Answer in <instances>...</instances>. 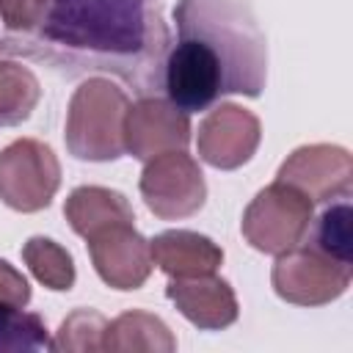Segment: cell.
Wrapping results in <instances>:
<instances>
[{"label": "cell", "instance_id": "cell-3", "mask_svg": "<svg viewBox=\"0 0 353 353\" xmlns=\"http://www.w3.org/2000/svg\"><path fill=\"white\" fill-rule=\"evenodd\" d=\"M130 99L108 77H88L74 88L66 110L63 141L72 157L88 163L119 160L124 149V116Z\"/></svg>", "mask_w": 353, "mask_h": 353}, {"label": "cell", "instance_id": "cell-19", "mask_svg": "<svg viewBox=\"0 0 353 353\" xmlns=\"http://www.w3.org/2000/svg\"><path fill=\"white\" fill-rule=\"evenodd\" d=\"M0 350H52L44 320L22 306L0 303Z\"/></svg>", "mask_w": 353, "mask_h": 353}, {"label": "cell", "instance_id": "cell-11", "mask_svg": "<svg viewBox=\"0 0 353 353\" xmlns=\"http://www.w3.org/2000/svg\"><path fill=\"white\" fill-rule=\"evenodd\" d=\"M97 276L113 290H138L152 273L149 240L132 223H110L85 237Z\"/></svg>", "mask_w": 353, "mask_h": 353}, {"label": "cell", "instance_id": "cell-5", "mask_svg": "<svg viewBox=\"0 0 353 353\" xmlns=\"http://www.w3.org/2000/svg\"><path fill=\"white\" fill-rule=\"evenodd\" d=\"M353 279V265L339 262L309 243L276 256L270 270V284L276 295L295 306H325L345 295Z\"/></svg>", "mask_w": 353, "mask_h": 353}, {"label": "cell", "instance_id": "cell-21", "mask_svg": "<svg viewBox=\"0 0 353 353\" xmlns=\"http://www.w3.org/2000/svg\"><path fill=\"white\" fill-rule=\"evenodd\" d=\"M50 0H0V22L11 33H30L44 19Z\"/></svg>", "mask_w": 353, "mask_h": 353}, {"label": "cell", "instance_id": "cell-10", "mask_svg": "<svg viewBox=\"0 0 353 353\" xmlns=\"http://www.w3.org/2000/svg\"><path fill=\"white\" fill-rule=\"evenodd\" d=\"M190 143V116L171 99L141 97L124 116V149L135 160H152L165 152H185Z\"/></svg>", "mask_w": 353, "mask_h": 353}, {"label": "cell", "instance_id": "cell-2", "mask_svg": "<svg viewBox=\"0 0 353 353\" xmlns=\"http://www.w3.org/2000/svg\"><path fill=\"white\" fill-rule=\"evenodd\" d=\"M174 22L163 91L179 110H207L223 94H262L268 44L248 0H179Z\"/></svg>", "mask_w": 353, "mask_h": 353}, {"label": "cell", "instance_id": "cell-13", "mask_svg": "<svg viewBox=\"0 0 353 353\" xmlns=\"http://www.w3.org/2000/svg\"><path fill=\"white\" fill-rule=\"evenodd\" d=\"M152 262L171 279L215 273L223 262V248L207 234L190 229H168L149 240Z\"/></svg>", "mask_w": 353, "mask_h": 353}, {"label": "cell", "instance_id": "cell-1", "mask_svg": "<svg viewBox=\"0 0 353 353\" xmlns=\"http://www.w3.org/2000/svg\"><path fill=\"white\" fill-rule=\"evenodd\" d=\"M3 50L66 77L105 72L141 97H154L163 91L171 33L160 0H50L39 28L11 33Z\"/></svg>", "mask_w": 353, "mask_h": 353}, {"label": "cell", "instance_id": "cell-15", "mask_svg": "<svg viewBox=\"0 0 353 353\" xmlns=\"http://www.w3.org/2000/svg\"><path fill=\"white\" fill-rule=\"evenodd\" d=\"M105 350L113 353H135V350H154V353H171L176 350V339L171 328L152 312H124L105 328Z\"/></svg>", "mask_w": 353, "mask_h": 353}, {"label": "cell", "instance_id": "cell-18", "mask_svg": "<svg viewBox=\"0 0 353 353\" xmlns=\"http://www.w3.org/2000/svg\"><path fill=\"white\" fill-rule=\"evenodd\" d=\"M350 204L347 199L331 201V207H325L320 212V218L314 221V226H309L306 232V243L314 245L317 251L339 259V262H350L353 265V254H350Z\"/></svg>", "mask_w": 353, "mask_h": 353}, {"label": "cell", "instance_id": "cell-7", "mask_svg": "<svg viewBox=\"0 0 353 353\" xmlns=\"http://www.w3.org/2000/svg\"><path fill=\"white\" fill-rule=\"evenodd\" d=\"M141 199L163 221L196 215L207 201V185L199 163L185 152H165L146 160L138 182Z\"/></svg>", "mask_w": 353, "mask_h": 353}, {"label": "cell", "instance_id": "cell-22", "mask_svg": "<svg viewBox=\"0 0 353 353\" xmlns=\"http://www.w3.org/2000/svg\"><path fill=\"white\" fill-rule=\"evenodd\" d=\"M30 301V284L28 279L6 259H0V303L11 306H28Z\"/></svg>", "mask_w": 353, "mask_h": 353}, {"label": "cell", "instance_id": "cell-4", "mask_svg": "<svg viewBox=\"0 0 353 353\" xmlns=\"http://www.w3.org/2000/svg\"><path fill=\"white\" fill-rule=\"evenodd\" d=\"M314 204L292 185L273 182L262 188L243 212V237L262 254H284L295 248L312 226Z\"/></svg>", "mask_w": 353, "mask_h": 353}, {"label": "cell", "instance_id": "cell-16", "mask_svg": "<svg viewBox=\"0 0 353 353\" xmlns=\"http://www.w3.org/2000/svg\"><path fill=\"white\" fill-rule=\"evenodd\" d=\"M39 99V77L17 61H0V127H17L28 121Z\"/></svg>", "mask_w": 353, "mask_h": 353}, {"label": "cell", "instance_id": "cell-14", "mask_svg": "<svg viewBox=\"0 0 353 353\" xmlns=\"http://www.w3.org/2000/svg\"><path fill=\"white\" fill-rule=\"evenodd\" d=\"M63 215L74 234L91 237L94 232L110 223H132L135 212L124 193L102 188V185H80L69 193L63 204Z\"/></svg>", "mask_w": 353, "mask_h": 353}, {"label": "cell", "instance_id": "cell-23", "mask_svg": "<svg viewBox=\"0 0 353 353\" xmlns=\"http://www.w3.org/2000/svg\"><path fill=\"white\" fill-rule=\"evenodd\" d=\"M0 50H3V41H0Z\"/></svg>", "mask_w": 353, "mask_h": 353}, {"label": "cell", "instance_id": "cell-6", "mask_svg": "<svg viewBox=\"0 0 353 353\" xmlns=\"http://www.w3.org/2000/svg\"><path fill=\"white\" fill-rule=\"evenodd\" d=\"M61 185L55 152L36 138H19L0 152V201L17 212L50 207Z\"/></svg>", "mask_w": 353, "mask_h": 353}, {"label": "cell", "instance_id": "cell-8", "mask_svg": "<svg viewBox=\"0 0 353 353\" xmlns=\"http://www.w3.org/2000/svg\"><path fill=\"white\" fill-rule=\"evenodd\" d=\"M279 182L301 190L312 204H325L334 199H347L353 185L350 152L334 143L298 146L276 174Z\"/></svg>", "mask_w": 353, "mask_h": 353}, {"label": "cell", "instance_id": "cell-12", "mask_svg": "<svg viewBox=\"0 0 353 353\" xmlns=\"http://www.w3.org/2000/svg\"><path fill=\"white\" fill-rule=\"evenodd\" d=\"M165 298L176 306V312L201 331H221L229 328L237 314V295L232 284L215 273L171 279L165 287Z\"/></svg>", "mask_w": 353, "mask_h": 353}, {"label": "cell", "instance_id": "cell-17", "mask_svg": "<svg viewBox=\"0 0 353 353\" xmlns=\"http://www.w3.org/2000/svg\"><path fill=\"white\" fill-rule=\"evenodd\" d=\"M22 259L28 270L36 276V281L44 284L47 290L66 292L74 287V279H77L74 259L61 243L36 234L22 245Z\"/></svg>", "mask_w": 353, "mask_h": 353}, {"label": "cell", "instance_id": "cell-9", "mask_svg": "<svg viewBox=\"0 0 353 353\" xmlns=\"http://www.w3.org/2000/svg\"><path fill=\"white\" fill-rule=\"evenodd\" d=\"M259 141H262V124L256 113L234 102H221L201 119L196 149L207 165L221 171H234L256 154Z\"/></svg>", "mask_w": 353, "mask_h": 353}, {"label": "cell", "instance_id": "cell-20", "mask_svg": "<svg viewBox=\"0 0 353 353\" xmlns=\"http://www.w3.org/2000/svg\"><path fill=\"white\" fill-rule=\"evenodd\" d=\"M105 328L108 320L94 309H74L58 328L52 339V350H74V353H94L105 350Z\"/></svg>", "mask_w": 353, "mask_h": 353}]
</instances>
